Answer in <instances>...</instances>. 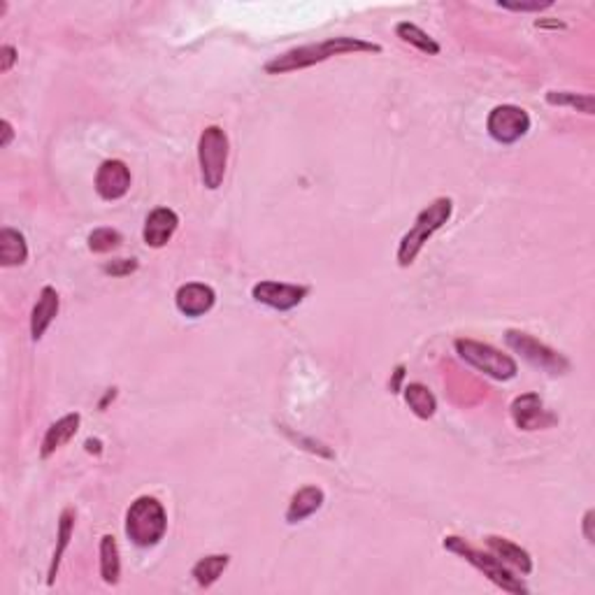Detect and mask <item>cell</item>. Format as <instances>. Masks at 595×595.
<instances>
[{
	"label": "cell",
	"instance_id": "6da1fadb",
	"mask_svg": "<svg viewBox=\"0 0 595 595\" xmlns=\"http://www.w3.org/2000/svg\"><path fill=\"white\" fill-rule=\"evenodd\" d=\"M358 51H373V54H382V45L377 42H367L361 38H329L323 42H314V45L293 47V50L284 51V54L275 56L273 61L266 63L267 75H286L295 73V70H305V68L317 66V63L329 61L333 56L342 54H358Z\"/></svg>",
	"mask_w": 595,
	"mask_h": 595
},
{
	"label": "cell",
	"instance_id": "7a4b0ae2",
	"mask_svg": "<svg viewBox=\"0 0 595 595\" xmlns=\"http://www.w3.org/2000/svg\"><path fill=\"white\" fill-rule=\"evenodd\" d=\"M451 212H454V201H451V198H435L428 207H423V210L419 212L412 229L402 235L401 245H398V254H395L398 266L410 267L417 261V257L421 254L426 242L449 221Z\"/></svg>",
	"mask_w": 595,
	"mask_h": 595
},
{
	"label": "cell",
	"instance_id": "3957f363",
	"mask_svg": "<svg viewBox=\"0 0 595 595\" xmlns=\"http://www.w3.org/2000/svg\"><path fill=\"white\" fill-rule=\"evenodd\" d=\"M167 530V514L151 495H140L126 512V535L135 546L149 549L163 540Z\"/></svg>",
	"mask_w": 595,
	"mask_h": 595
},
{
	"label": "cell",
	"instance_id": "277c9868",
	"mask_svg": "<svg viewBox=\"0 0 595 595\" xmlns=\"http://www.w3.org/2000/svg\"><path fill=\"white\" fill-rule=\"evenodd\" d=\"M442 546H445L446 551H451V554H458V556L465 558L473 568H477L479 572H484V577H489L491 581L498 586V589L507 590V593H514V595L528 593V589H526V584H523L521 579L514 577L512 570L507 568L502 561H498L493 554H484V551L474 549L473 545H467L463 537H456V535H449V537H445Z\"/></svg>",
	"mask_w": 595,
	"mask_h": 595
},
{
	"label": "cell",
	"instance_id": "5b68a950",
	"mask_svg": "<svg viewBox=\"0 0 595 595\" xmlns=\"http://www.w3.org/2000/svg\"><path fill=\"white\" fill-rule=\"evenodd\" d=\"M198 163L201 177L210 191H217L223 184L226 166H229V135L221 126H207L198 140Z\"/></svg>",
	"mask_w": 595,
	"mask_h": 595
},
{
	"label": "cell",
	"instance_id": "8992f818",
	"mask_svg": "<svg viewBox=\"0 0 595 595\" xmlns=\"http://www.w3.org/2000/svg\"><path fill=\"white\" fill-rule=\"evenodd\" d=\"M456 351L463 361L477 367L479 373L498 379V382L514 379L518 373V365L512 356H507L484 342H477V339H456Z\"/></svg>",
	"mask_w": 595,
	"mask_h": 595
},
{
	"label": "cell",
	"instance_id": "52a82bcc",
	"mask_svg": "<svg viewBox=\"0 0 595 595\" xmlns=\"http://www.w3.org/2000/svg\"><path fill=\"white\" fill-rule=\"evenodd\" d=\"M507 347L517 354H521L530 365L540 367L549 374H565L570 373V361L563 354H558L556 349H551L549 345L535 339L533 335L521 333V330H507L505 333Z\"/></svg>",
	"mask_w": 595,
	"mask_h": 595
},
{
	"label": "cell",
	"instance_id": "ba28073f",
	"mask_svg": "<svg viewBox=\"0 0 595 595\" xmlns=\"http://www.w3.org/2000/svg\"><path fill=\"white\" fill-rule=\"evenodd\" d=\"M486 131L500 145H514L530 131L528 112L518 105H498L486 119Z\"/></svg>",
	"mask_w": 595,
	"mask_h": 595
},
{
	"label": "cell",
	"instance_id": "9c48e42d",
	"mask_svg": "<svg viewBox=\"0 0 595 595\" xmlns=\"http://www.w3.org/2000/svg\"><path fill=\"white\" fill-rule=\"evenodd\" d=\"M310 293V286L298 284H284V282H258L251 289V298L261 305L273 307L277 311H289L293 307L301 305L305 301V295Z\"/></svg>",
	"mask_w": 595,
	"mask_h": 595
},
{
	"label": "cell",
	"instance_id": "30bf717a",
	"mask_svg": "<svg viewBox=\"0 0 595 595\" xmlns=\"http://www.w3.org/2000/svg\"><path fill=\"white\" fill-rule=\"evenodd\" d=\"M95 191L103 201H119L131 191V170L119 158L101 163L95 173Z\"/></svg>",
	"mask_w": 595,
	"mask_h": 595
},
{
	"label": "cell",
	"instance_id": "8fae6325",
	"mask_svg": "<svg viewBox=\"0 0 595 595\" xmlns=\"http://www.w3.org/2000/svg\"><path fill=\"white\" fill-rule=\"evenodd\" d=\"M214 302H217L214 289L201 284V282H189V284L179 286L177 293H175V305H177V310L182 311L184 317L189 319L205 317L207 311L214 307Z\"/></svg>",
	"mask_w": 595,
	"mask_h": 595
},
{
	"label": "cell",
	"instance_id": "7c38bea8",
	"mask_svg": "<svg viewBox=\"0 0 595 595\" xmlns=\"http://www.w3.org/2000/svg\"><path fill=\"white\" fill-rule=\"evenodd\" d=\"M512 419L521 430H537L546 428L556 421V417H551L545 410V402L537 393H523L512 402Z\"/></svg>",
	"mask_w": 595,
	"mask_h": 595
},
{
	"label": "cell",
	"instance_id": "4fadbf2b",
	"mask_svg": "<svg viewBox=\"0 0 595 595\" xmlns=\"http://www.w3.org/2000/svg\"><path fill=\"white\" fill-rule=\"evenodd\" d=\"M179 226L177 212L170 210V207H156L145 221V229H142V238H145V245L151 249H161L166 247L170 239H173L175 230Z\"/></svg>",
	"mask_w": 595,
	"mask_h": 595
},
{
	"label": "cell",
	"instance_id": "5bb4252c",
	"mask_svg": "<svg viewBox=\"0 0 595 595\" xmlns=\"http://www.w3.org/2000/svg\"><path fill=\"white\" fill-rule=\"evenodd\" d=\"M59 307H61V298H59L54 286H45L40 291L38 302L31 311V338H33V342H40L47 329L54 323V319L59 317Z\"/></svg>",
	"mask_w": 595,
	"mask_h": 595
},
{
	"label": "cell",
	"instance_id": "9a60e30c",
	"mask_svg": "<svg viewBox=\"0 0 595 595\" xmlns=\"http://www.w3.org/2000/svg\"><path fill=\"white\" fill-rule=\"evenodd\" d=\"M486 545H489L491 554H493L498 561L505 563L507 568L518 570L521 574L533 572V558H530V554L526 549H521L518 545H514L512 540H507V537H495V535H491L489 540H486Z\"/></svg>",
	"mask_w": 595,
	"mask_h": 595
},
{
	"label": "cell",
	"instance_id": "2e32d148",
	"mask_svg": "<svg viewBox=\"0 0 595 595\" xmlns=\"http://www.w3.org/2000/svg\"><path fill=\"white\" fill-rule=\"evenodd\" d=\"M79 423H82V417H79L77 412L66 414V417H61L56 423H51L45 440H42V446H40V456L50 458L51 454H56L61 446H66L68 442L77 435Z\"/></svg>",
	"mask_w": 595,
	"mask_h": 595
},
{
	"label": "cell",
	"instance_id": "e0dca14e",
	"mask_svg": "<svg viewBox=\"0 0 595 595\" xmlns=\"http://www.w3.org/2000/svg\"><path fill=\"white\" fill-rule=\"evenodd\" d=\"M323 500H326V495H323V491L319 489V486H305V489H301L291 498L289 509H286V521H289L291 526L305 521L307 517H311V514H317L319 509H321Z\"/></svg>",
	"mask_w": 595,
	"mask_h": 595
},
{
	"label": "cell",
	"instance_id": "ac0fdd59",
	"mask_svg": "<svg viewBox=\"0 0 595 595\" xmlns=\"http://www.w3.org/2000/svg\"><path fill=\"white\" fill-rule=\"evenodd\" d=\"M26 258H28L26 238L14 229L0 230V266L17 267L23 266Z\"/></svg>",
	"mask_w": 595,
	"mask_h": 595
},
{
	"label": "cell",
	"instance_id": "d6986e66",
	"mask_svg": "<svg viewBox=\"0 0 595 595\" xmlns=\"http://www.w3.org/2000/svg\"><path fill=\"white\" fill-rule=\"evenodd\" d=\"M75 518H77V514H75V509H70V507H68V509H63L61 518H59V537H56L54 556H51L50 572H47V584H50V586L56 581V572H59V568H61L63 554H66L68 545H70V537H73Z\"/></svg>",
	"mask_w": 595,
	"mask_h": 595
},
{
	"label": "cell",
	"instance_id": "ffe728a7",
	"mask_svg": "<svg viewBox=\"0 0 595 595\" xmlns=\"http://www.w3.org/2000/svg\"><path fill=\"white\" fill-rule=\"evenodd\" d=\"M229 563H230V556H226V554H212V556H205L195 563L194 570H191V574H194V579L198 581V586H203V589H210V586L217 584L219 577L226 572Z\"/></svg>",
	"mask_w": 595,
	"mask_h": 595
},
{
	"label": "cell",
	"instance_id": "44dd1931",
	"mask_svg": "<svg viewBox=\"0 0 595 595\" xmlns=\"http://www.w3.org/2000/svg\"><path fill=\"white\" fill-rule=\"evenodd\" d=\"M402 391H405V402L419 419L435 417V412H437V401H435L433 391H430L428 386H423L417 382V384H407Z\"/></svg>",
	"mask_w": 595,
	"mask_h": 595
},
{
	"label": "cell",
	"instance_id": "7402d4cb",
	"mask_svg": "<svg viewBox=\"0 0 595 595\" xmlns=\"http://www.w3.org/2000/svg\"><path fill=\"white\" fill-rule=\"evenodd\" d=\"M101 577L105 584L117 586L122 577V558H119V545L112 535L101 540Z\"/></svg>",
	"mask_w": 595,
	"mask_h": 595
},
{
	"label": "cell",
	"instance_id": "603a6c76",
	"mask_svg": "<svg viewBox=\"0 0 595 595\" xmlns=\"http://www.w3.org/2000/svg\"><path fill=\"white\" fill-rule=\"evenodd\" d=\"M395 35H398L402 42H407V45L417 47V50L423 51V54H428V56L440 54V45H437V42H435V40L426 33V31H421L417 23L401 22L398 26H395Z\"/></svg>",
	"mask_w": 595,
	"mask_h": 595
},
{
	"label": "cell",
	"instance_id": "cb8c5ba5",
	"mask_svg": "<svg viewBox=\"0 0 595 595\" xmlns=\"http://www.w3.org/2000/svg\"><path fill=\"white\" fill-rule=\"evenodd\" d=\"M546 103L554 107H570V110L595 114V98L589 94H574V91H549Z\"/></svg>",
	"mask_w": 595,
	"mask_h": 595
},
{
	"label": "cell",
	"instance_id": "d4e9b609",
	"mask_svg": "<svg viewBox=\"0 0 595 595\" xmlns=\"http://www.w3.org/2000/svg\"><path fill=\"white\" fill-rule=\"evenodd\" d=\"M86 242H89V249L94 254H107V251H114L122 247L123 235L114 229H95Z\"/></svg>",
	"mask_w": 595,
	"mask_h": 595
},
{
	"label": "cell",
	"instance_id": "484cf974",
	"mask_svg": "<svg viewBox=\"0 0 595 595\" xmlns=\"http://www.w3.org/2000/svg\"><path fill=\"white\" fill-rule=\"evenodd\" d=\"M140 267V263L135 258H117V261L105 263L103 266V273L112 275V277H126V275L135 273Z\"/></svg>",
	"mask_w": 595,
	"mask_h": 595
},
{
	"label": "cell",
	"instance_id": "4316f807",
	"mask_svg": "<svg viewBox=\"0 0 595 595\" xmlns=\"http://www.w3.org/2000/svg\"><path fill=\"white\" fill-rule=\"evenodd\" d=\"M498 5L512 12H542L549 10L554 3H551V0H545V3H540V0H533V3H507V0H500Z\"/></svg>",
	"mask_w": 595,
	"mask_h": 595
},
{
	"label": "cell",
	"instance_id": "83f0119b",
	"mask_svg": "<svg viewBox=\"0 0 595 595\" xmlns=\"http://www.w3.org/2000/svg\"><path fill=\"white\" fill-rule=\"evenodd\" d=\"M14 63H17V50L12 45L0 47V73H10Z\"/></svg>",
	"mask_w": 595,
	"mask_h": 595
},
{
	"label": "cell",
	"instance_id": "f1b7e54d",
	"mask_svg": "<svg viewBox=\"0 0 595 595\" xmlns=\"http://www.w3.org/2000/svg\"><path fill=\"white\" fill-rule=\"evenodd\" d=\"M0 129H3V140H0V147L5 149V147H10L12 138H14V129H12V123L7 122V119H3V122H0Z\"/></svg>",
	"mask_w": 595,
	"mask_h": 595
},
{
	"label": "cell",
	"instance_id": "f546056e",
	"mask_svg": "<svg viewBox=\"0 0 595 595\" xmlns=\"http://www.w3.org/2000/svg\"><path fill=\"white\" fill-rule=\"evenodd\" d=\"M593 509H589V512L584 514V537H586V542H589V545H593L595 542V535H593Z\"/></svg>",
	"mask_w": 595,
	"mask_h": 595
},
{
	"label": "cell",
	"instance_id": "4dcf8cb0",
	"mask_svg": "<svg viewBox=\"0 0 595 595\" xmlns=\"http://www.w3.org/2000/svg\"><path fill=\"white\" fill-rule=\"evenodd\" d=\"M402 379H405V365H398L395 367L393 379H391V393H401Z\"/></svg>",
	"mask_w": 595,
	"mask_h": 595
},
{
	"label": "cell",
	"instance_id": "1f68e13d",
	"mask_svg": "<svg viewBox=\"0 0 595 595\" xmlns=\"http://www.w3.org/2000/svg\"><path fill=\"white\" fill-rule=\"evenodd\" d=\"M86 451H91V454H101V440H86Z\"/></svg>",
	"mask_w": 595,
	"mask_h": 595
}]
</instances>
